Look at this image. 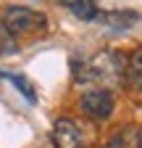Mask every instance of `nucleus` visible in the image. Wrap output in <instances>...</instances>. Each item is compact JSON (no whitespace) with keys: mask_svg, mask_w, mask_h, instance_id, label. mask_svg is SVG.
Returning a JSON list of instances; mask_svg holds the SVG:
<instances>
[{"mask_svg":"<svg viewBox=\"0 0 142 148\" xmlns=\"http://www.w3.org/2000/svg\"><path fill=\"white\" fill-rule=\"evenodd\" d=\"M126 56L118 50H100L84 61H74V79L95 87H113L124 82Z\"/></svg>","mask_w":142,"mask_h":148,"instance_id":"1","label":"nucleus"},{"mask_svg":"<svg viewBox=\"0 0 142 148\" xmlns=\"http://www.w3.org/2000/svg\"><path fill=\"white\" fill-rule=\"evenodd\" d=\"M3 21L11 29L13 37H21V34H37L47 27V16L34 11L29 5H8L3 11Z\"/></svg>","mask_w":142,"mask_h":148,"instance_id":"2","label":"nucleus"},{"mask_svg":"<svg viewBox=\"0 0 142 148\" xmlns=\"http://www.w3.org/2000/svg\"><path fill=\"white\" fill-rule=\"evenodd\" d=\"M79 108L84 111V116H90L95 122H105L116 108V98L108 87H92L79 98Z\"/></svg>","mask_w":142,"mask_h":148,"instance_id":"3","label":"nucleus"},{"mask_svg":"<svg viewBox=\"0 0 142 148\" xmlns=\"http://www.w3.org/2000/svg\"><path fill=\"white\" fill-rule=\"evenodd\" d=\"M50 140H53L55 148H84V132H82V127L74 119H68V116L55 119L53 132H50Z\"/></svg>","mask_w":142,"mask_h":148,"instance_id":"4","label":"nucleus"},{"mask_svg":"<svg viewBox=\"0 0 142 148\" xmlns=\"http://www.w3.org/2000/svg\"><path fill=\"white\" fill-rule=\"evenodd\" d=\"M124 85L132 92L142 95V48L132 50L126 56V71H124Z\"/></svg>","mask_w":142,"mask_h":148,"instance_id":"5","label":"nucleus"},{"mask_svg":"<svg viewBox=\"0 0 142 148\" xmlns=\"http://www.w3.org/2000/svg\"><path fill=\"white\" fill-rule=\"evenodd\" d=\"M97 21L105 24V27H111L116 32L121 29H129L134 21H137V13L134 11H111V13H97Z\"/></svg>","mask_w":142,"mask_h":148,"instance_id":"6","label":"nucleus"},{"mask_svg":"<svg viewBox=\"0 0 142 148\" xmlns=\"http://www.w3.org/2000/svg\"><path fill=\"white\" fill-rule=\"evenodd\" d=\"M58 5H63L68 13H74L82 21H92L97 18V5L95 0H58Z\"/></svg>","mask_w":142,"mask_h":148,"instance_id":"7","label":"nucleus"},{"mask_svg":"<svg viewBox=\"0 0 142 148\" xmlns=\"http://www.w3.org/2000/svg\"><path fill=\"white\" fill-rule=\"evenodd\" d=\"M132 138H134V127H118L116 132H111L105 138V143L100 148H126Z\"/></svg>","mask_w":142,"mask_h":148,"instance_id":"8","label":"nucleus"},{"mask_svg":"<svg viewBox=\"0 0 142 148\" xmlns=\"http://www.w3.org/2000/svg\"><path fill=\"white\" fill-rule=\"evenodd\" d=\"M19 50V42H16V37L11 34V29L5 27L3 16H0V56H13Z\"/></svg>","mask_w":142,"mask_h":148,"instance_id":"9","label":"nucleus"},{"mask_svg":"<svg viewBox=\"0 0 142 148\" xmlns=\"http://www.w3.org/2000/svg\"><path fill=\"white\" fill-rule=\"evenodd\" d=\"M5 79L13 82L16 87H19V90H21V95H24L29 103H37V92H34V87H32V82H29L26 77H19V74H11V71H8V74H5Z\"/></svg>","mask_w":142,"mask_h":148,"instance_id":"10","label":"nucleus"},{"mask_svg":"<svg viewBox=\"0 0 142 148\" xmlns=\"http://www.w3.org/2000/svg\"><path fill=\"white\" fill-rule=\"evenodd\" d=\"M137 148H142V130L137 132Z\"/></svg>","mask_w":142,"mask_h":148,"instance_id":"11","label":"nucleus"}]
</instances>
